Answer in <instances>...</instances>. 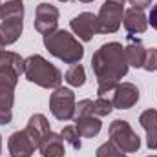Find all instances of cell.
<instances>
[{
    "label": "cell",
    "instance_id": "obj_20",
    "mask_svg": "<svg viewBox=\"0 0 157 157\" xmlns=\"http://www.w3.org/2000/svg\"><path fill=\"white\" fill-rule=\"evenodd\" d=\"M0 68H11L17 73H24V59L13 51H0Z\"/></svg>",
    "mask_w": 157,
    "mask_h": 157
},
{
    "label": "cell",
    "instance_id": "obj_22",
    "mask_svg": "<svg viewBox=\"0 0 157 157\" xmlns=\"http://www.w3.org/2000/svg\"><path fill=\"white\" fill-rule=\"evenodd\" d=\"M113 110V102L106 97H99L97 101H93V115L95 117H106L110 115Z\"/></svg>",
    "mask_w": 157,
    "mask_h": 157
},
{
    "label": "cell",
    "instance_id": "obj_33",
    "mask_svg": "<svg viewBox=\"0 0 157 157\" xmlns=\"http://www.w3.org/2000/svg\"><path fill=\"white\" fill-rule=\"evenodd\" d=\"M60 2H68V0H60Z\"/></svg>",
    "mask_w": 157,
    "mask_h": 157
},
{
    "label": "cell",
    "instance_id": "obj_10",
    "mask_svg": "<svg viewBox=\"0 0 157 157\" xmlns=\"http://www.w3.org/2000/svg\"><path fill=\"white\" fill-rule=\"evenodd\" d=\"M35 143L31 141V137L28 135L26 130H18V132H13L9 135V141H7V150H9V155L11 157H31L35 152Z\"/></svg>",
    "mask_w": 157,
    "mask_h": 157
},
{
    "label": "cell",
    "instance_id": "obj_17",
    "mask_svg": "<svg viewBox=\"0 0 157 157\" xmlns=\"http://www.w3.org/2000/svg\"><path fill=\"white\" fill-rule=\"evenodd\" d=\"M141 126L146 132V146L150 150L157 148V110H144L139 117Z\"/></svg>",
    "mask_w": 157,
    "mask_h": 157
},
{
    "label": "cell",
    "instance_id": "obj_16",
    "mask_svg": "<svg viewBox=\"0 0 157 157\" xmlns=\"http://www.w3.org/2000/svg\"><path fill=\"white\" fill-rule=\"evenodd\" d=\"M39 150H40V155L42 157H64L66 155L62 135L60 133H53V132H49L46 135V139L40 143Z\"/></svg>",
    "mask_w": 157,
    "mask_h": 157
},
{
    "label": "cell",
    "instance_id": "obj_1",
    "mask_svg": "<svg viewBox=\"0 0 157 157\" xmlns=\"http://www.w3.org/2000/svg\"><path fill=\"white\" fill-rule=\"evenodd\" d=\"M91 68L97 77L99 97H106L112 93L121 78L128 73V62L124 55V48L119 42H106L102 44L91 57Z\"/></svg>",
    "mask_w": 157,
    "mask_h": 157
},
{
    "label": "cell",
    "instance_id": "obj_27",
    "mask_svg": "<svg viewBox=\"0 0 157 157\" xmlns=\"http://www.w3.org/2000/svg\"><path fill=\"white\" fill-rule=\"evenodd\" d=\"M132 4V7H137V9H144L152 4V0H128Z\"/></svg>",
    "mask_w": 157,
    "mask_h": 157
},
{
    "label": "cell",
    "instance_id": "obj_7",
    "mask_svg": "<svg viewBox=\"0 0 157 157\" xmlns=\"http://www.w3.org/2000/svg\"><path fill=\"white\" fill-rule=\"evenodd\" d=\"M75 93L70 88L59 86L49 97V110L59 121H70L75 117Z\"/></svg>",
    "mask_w": 157,
    "mask_h": 157
},
{
    "label": "cell",
    "instance_id": "obj_9",
    "mask_svg": "<svg viewBox=\"0 0 157 157\" xmlns=\"http://www.w3.org/2000/svg\"><path fill=\"white\" fill-rule=\"evenodd\" d=\"M70 26H71V29H73V33L77 35L80 40H84V42H90V40L93 39L97 33H99V26H97V15H93V13H80L77 15L71 22H70Z\"/></svg>",
    "mask_w": 157,
    "mask_h": 157
},
{
    "label": "cell",
    "instance_id": "obj_23",
    "mask_svg": "<svg viewBox=\"0 0 157 157\" xmlns=\"http://www.w3.org/2000/svg\"><path fill=\"white\" fill-rule=\"evenodd\" d=\"M60 135H62V139L66 141V143H70L75 150H80V133H78L77 126H64L62 128V132H60Z\"/></svg>",
    "mask_w": 157,
    "mask_h": 157
},
{
    "label": "cell",
    "instance_id": "obj_11",
    "mask_svg": "<svg viewBox=\"0 0 157 157\" xmlns=\"http://www.w3.org/2000/svg\"><path fill=\"white\" fill-rule=\"evenodd\" d=\"M139 101V88L132 82H119L117 88L113 90V108L117 110H128L132 106H135Z\"/></svg>",
    "mask_w": 157,
    "mask_h": 157
},
{
    "label": "cell",
    "instance_id": "obj_12",
    "mask_svg": "<svg viewBox=\"0 0 157 157\" xmlns=\"http://www.w3.org/2000/svg\"><path fill=\"white\" fill-rule=\"evenodd\" d=\"M24 29V18H11L0 22V51L4 46H9L20 39Z\"/></svg>",
    "mask_w": 157,
    "mask_h": 157
},
{
    "label": "cell",
    "instance_id": "obj_3",
    "mask_svg": "<svg viewBox=\"0 0 157 157\" xmlns=\"http://www.w3.org/2000/svg\"><path fill=\"white\" fill-rule=\"evenodd\" d=\"M24 75L29 82L46 90H57L62 82L60 70L42 55H29L28 59H24Z\"/></svg>",
    "mask_w": 157,
    "mask_h": 157
},
{
    "label": "cell",
    "instance_id": "obj_32",
    "mask_svg": "<svg viewBox=\"0 0 157 157\" xmlns=\"http://www.w3.org/2000/svg\"><path fill=\"white\" fill-rule=\"evenodd\" d=\"M148 157H157V155H148Z\"/></svg>",
    "mask_w": 157,
    "mask_h": 157
},
{
    "label": "cell",
    "instance_id": "obj_8",
    "mask_svg": "<svg viewBox=\"0 0 157 157\" xmlns=\"http://www.w3.org/2000/svg\"><path fill=\"white\" fill-rule=\"evenodd\" d=\"M57 24H59V9L46 2L39 4L35 11V29L40 35H48L57 29Z\"/></svg>",
    "mask_w": 157,
    "mask_h": 157
},
{
    "label": "cell",
    "instance_id": "obj_19",
    "mask_svg": "<svg viewBox=\"0 0 157 157\" xmlns=\"http://www.w3.org/2000/svg\"><path fill=\"white\" fill-rule=\"evenodd\" d=\"M24 18V2L22 0H0V20Z\"/></svg>",
    "mask_w": 157,
    "mask_h": 157
},
{
    "label": "cell",
    "instance_id": "obj_25",
    "mask_svg": "<svg viewBox=\"0 0 157 157\" xmlns=\"http://www.w3.org/2000/svg\"><path fill=\"white\" fill-rule=\"evenodd\" d=\"M143 68L146 71H155L157 70V48H148L146 49V57H144Z\"/></svg>",
    "mask_w": 157,
    "mask_h": 157
},
{
    "label": "cell",
    "instance_id": "obj_18",
    "mask_svg": "<svg viewBox=\"0 0 157 157\" xmlns=\"http://www.w3.org/2000/svg\"><path fill=\"white\" fill-rule=\"evenodd\" d=\"M75 126H77L80 137L93 139V137L99 135V132L102 128V122L95 115H84V117H75Z\"/></svg>",
    "mask_w": 157,
    "mask_h": 157
},
{
    "label": "cell",
    "instance_id": "obj_26",
    "mask_svg": "<svg viewBox=\"0 0 157 157\" xmlns=\"http://www.w3.org/2000/svg\"><path fill=\"white\" fill-rule=\"evenodd\" d=\"M84 115H93V101L91 99L78 101V104L75 106V117H84Z\"/></svg>",
    "mask_w": 157,
    "mask_h": 157
},
{
    "label": "cell",
    "instance_id": "obj_29",
    "mask_svg": "<svg viewBox=\"0 0 157 157\" xmlns=\"http://www.w3.org/2000/svg\"><path fill=\"white\" fill-rule=\"evenodd\" d=\"M0 155H2V135H0Z\"/></svg>",
    "mask_w": 157,
    "mask_h": 157
},
{
    "label": "cell",
    "instance_id": "obj_4",
    "mask_svg": "<svg viewBox=\"0 0 157 157\" xmlns=\"http://www.w3.org/2000/svg\"><path fill=\"white\" fill-rule=\"evenodd\" d=\"M20 73L11 68H0V124H9L13 119L15 88Z\"/></svg>",
    "mask_w": 157,
    "mask_h": 157
},
{
    "label": "cell",
    "instance_id": "obj_21",
    "mask_svg": "<svg viewBox=\"0 0 157 157\" xmlns=\"http://www.w3.org/2000/svg\"><path fill=\"white\" fill-rule=\"evenodd\" d=\"M64 78H66L68 84H71V86H75V88L84 86V82H86V71H84V66H82V64H71L70 70L64 73Z\"/></svg>",
    "mask_w": 157,
    "mask_h": 157
},
{
    "label": "cell",
    "instance_id": "obj_28",
    "mask_svg": "<svg viewBox=\"0 0 157 157\" xmlns=\"http://www.w3.org/2000/svg\"><path fill=\"white\" fill-rule=\"evenodd\" d=\"M148 24H152V28L157 29V4L152 7V11H150V17H148Z\"/></svg>",
    "mask_w": 157,
    "mask_h": 157
},
{
    "label": "cell",
    "instance_id": "obj_13",
    "mask_svg": "<svg viewBox=\"0 0 157 157\" xmlns=\"http://www.w3.org/2000/svg\"><path fill=\"white\" fill-rule=\"evenodd\" d=\"M122 24H124V29L132 35L135 33H144L146 28H148V18L146 15L143 13V9H137V7H130L124 11V17H122Z\"/></svg>",
    "mask_w": 157,
    "mask_h": 157
},
{
    "label": "cell",
    "instance_id": "obj_5",
    "mask_svg": "<svg viewBox=\"0 0 157 157\" xmlns=\"http://www.w3.org/2000/svg\"><path fill=\"white\" fill-rule=\"evenodd\" d=\"M110 141L124 154L137 152L141 148V137L133 132L130 122L122 119H115L110 124Z\"/></svg>",
    "mask_w": 157,
    "mask_h": 157
},
{
    "label": "cell",
    "instance_id": "obj_15",
    "mask_svg": "<svg viewBox=\"0 0 157 157\" xmlns=\"http://www.w3.org/2000/svg\"><path fill=\"white\" fill-rule=\"evenodd\" d=\"M124 55H126L128 66L143 68L144 57H146V48L143 46V42L139 39H135L133 35H128V46L124 48Z\"/></svg>",
    "mask_w": 157,
    "mask_h": 157
},
{
    "label": "cell",
    "instance_id": "obj_30",
    "mask_svg": "<svg viewBox=\"0 0 157 157\" xmlns=\"http://www.w3.org/2000/svg\"><path fill=\"white\" fill-rule=\"evenodd\" d=\"M80 2H84V4H90V2H93V0H80Z\"/></svg>",
    "mask_w": 157,
    "mask_h": 157
},
{
    "label": "cell",
    "instance_id": "obj_14",
    "mask_svg": "<svg viewBox=\"0 0 157 157\" xmlns=\"http://www.w3.org/2000/svg\"><path fill=\"white\" fill-rule=\"evenodd\" d=\"M26 132H28V135L31 137V141L35 143V146L39 148L40 143L46 139V135L51 132L49 122H48L46 115H42V113H35V115H31V117H29V122H28V126H26Z\"/></svg>",
    "mask_w": 157,
    "mask_h": 157
},
{
    "label": "cell",
    "instance_id": "obj_6",
    "mask_svg": "<svg viewBox=\"0 0 157 157\" xmlns=\"http://www.w3.org/2000/svg\"><path fill=\"white\" fill-rule=\"evenodd\" d=\"M122 17H124V4L117 0H106L97 15L99 33H115L122 24Z\"/></svg>",
    "mask_w": 157,
    "mask_h": 157
},
{
    "label": "cell",
    "instance_id": "obj_31",
    "mask_svg": "<svg viewBox=\"0 0 157 157\" xmlns=\"http://www.w3.org/2000/svg\"><path fill=\"white\" fill-rule=\"evenodd\" d=\"M117 2H122V4H124V2H126V0H117Z\"/></svg>",
    "mask_w": 157,
    "mask_h": 157
},
{
    "label": "cell",
    "instance_id": "obj_24",
    "mask_svg": "<svg viewBox=\"0 0 157 157\" xmlns=\"http://www.w3.org/2000/svg\"><path fill=\"white\" fill-rule=\"evenodd\" d=\"M97 157H128V155L124 152H121L112 141H108V143H104L97 148Z\"/></svg>",
    "mask_w": 157,
    "mask_h": 157
},
{
    "label": "cell",
    "instance_id": "obj_2",
    "mask_svg": "<svg viewBox=\"0 0 157 157\" xmlns=\"http://www.w3.org/2000/svg\"><path fill=\"white\" fill-rule=\"evenodd\" d=\"M44 46L53 57L66 64H78L84 57L82 44L66 29H55L44 35Z\"/></svg>",
    "mask_w": 157,
    "mask_h": 157
}]
</instances>
